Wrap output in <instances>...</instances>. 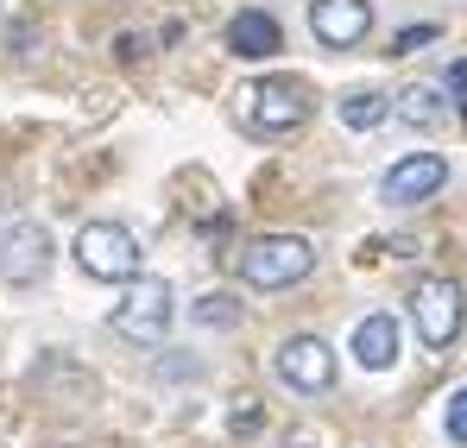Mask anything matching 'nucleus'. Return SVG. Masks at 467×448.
Wrapping results in <instances>:
<instances>
[{
    "mask_svg": "<svg viewBox=\"0 0 467 448\" xmlns=\"http://www.w3.org/2000/svg\"><path fill=\"white\" fill-rule=\"evenodd\" d=\"M171 316H177V297H171L164 278H127V297L114 303V335L152 348V341H164Z\"/></svg>",
    "mask_w": 467,
    "mask_h": 448,
    "instance_id": "obj_4",
    "label": "nucleus"
},
{
    "mask_svg": "<svg viewBox=\"0 0 467 448\" xmlns=\"http://www.w3.org/2000/svg\"><path fill=\"white\" fill-rule=\"evenodd\" d=\"M442 183H449V158H442V151H404L386 177H379V203H386V209H417V203H430Z\"/></svg>",
    "mask_w": 467,
    "mask_h": 448,
    "instance_id": "obj_6",
    "label": "nucleus"
},
{
    "mask_svg": "<svg viewBox=\"0 0 467 448\" xmlns=\"http://www.w3.org/2000/svg\"><path fill=\"white\" fill-rule=\"evenodd\" d=\"M190 322H196V328H240V303H234L228 291H209V297L190 303Z\"/></svg>",
    "mask_w": 467,
    "mask_h": 448,
    "instance_id": "obj_14",
    "label": "nucleus"
},
{
    "mask_svg": "<svg viewBox=\"0 0 467 448\" xmlns=\"http://www.w3.org/2000/svg\"><path fill=\"white\" fill-rule=\"evenodd\" d=\"M45 272H51V234L38 222H13L0 234V285L26 291V285H38Z\"/></svg>",
    "mask_w": 467,
    "mask_h": 448,
    "instance_id": "obj_7",
    "label": "nucleus"
},
{
    "mask_svg": "<svg viewBox=\"0 0 467 448\" xmlns=\"http://www.w3.org/2000/svg\"><path fill=\"white\" fill-rule=\"evenodd\" d=\"M240 120L246 133H265V140H285L310 120V95L297 76H265V82H246L240 89Z\"/></svg>",
    "mask_w": 467,
    "mask_h": 448,
    "instance_id": "obj_2",
    "label": "nucleus"
},
{
    "mask_svg": "<svg viewBox=\"0 0 467 448\" xmlns=\"http://www.w3.org/2000/svg\"><path fill=\"white\" fill-rule=\"evenodd\" d=\"M310 32L328 51H354L373 32V0H316L310 6Z\"/></svg>",
    "mask_w": 467,
    "mask_h": 448,
    "instance_id": "obj_9",
    "label": "nucleus"
},
{
    "mask_svg": "<svg viewBox=\"0 0 467 448\" xmlns=\"http://www.w3.org/2000/svg\"><path fill=\"white\" fill-rule=\"evenodd\" d=\"M436 38H442L436 26H404V32L391 38V57H410V51H423V45H436Z\"/></svg>",
    "mask_w": 467,
    "mask_h": 448,
    "instance_id": "obj_15",
    "label": "nucleus"
},
{
    "mask_svg": "<svg viewBox=\"0 0 467 448\" xmlns=\"http://www.w3.org/2000/svg\"><path fill=\"white\" fill-rule=\"evenodd\" d=\"M354 360L367 373H386L391 360H398V322L391 316H360L354 322Z\"/></svg>",
    "mask_w": 467,
    "mask_h": 448,
    "instance_id": "obj_11",
    "label": "nucleus"
},
{
    "mask_svg": "<svg viewBox=\"0 0 467 448\" xmlns=\"http://www.w3.org/2000/svg\"><path fill=\"white\" fill-rule=\"evenodd\" d=\"M462 285L455 278H417V291H410V322H417V341L423 348H449L455 335H462Z\"/></svg>",
    "mask_w": 467,
    "mask_h": 448,
    "instance_id": "obj_5",
    "label": "nucleus"
},
{
    "mask_svg": "<svg viewBox=\"0 0 467 448\" xmlns=\"http://www.w3.org/2000/svg\"><path fill=\"white\" fill-rule=\"evenodd\" d=\"M449 89H455V114H467V57L449 64Z\"/></svg>",
    "mask_w": 467,
    "mask_h": 448,
    "instance_id": "obj_18",
    "label": "nucleus"
},
{
    "mask_svg": "<svg viewBox=\"0 0 467 448\" xmlns=\"http://www.w3.org/2000/svg\"><path fill=\"white\" fill-rule=\"evenodd\" d=\"M386 114H391V108H386L379 89H354V95H341V127H354V133H373Z\"/></svg>",
    "mask_w": 467,
    "mask_h": 448,
    "instance_id": "obj_13",
    "label": "nucleus"
},
{
    "mask_svg": "<svg viewBox=\"0 0 467 448\" xmlns=\"http://www.w3.org/2000/svg\"><path fill=\"white\" fill-rule=\"evenodd\" d=\"M278 45H285V32H278V19H272V13L246 6V13H234V19H228V51H234V57H246V64H265Z\"/></svg>",
    "mask_w": 467,
    "mask_h": 448,
    "instance_id": "obj_10",
    "label": "nucleus"
},
{
    "mask_svg": "<svg viewBox=\"0 0 467 448\" xmlns=\"http://www.w3.org/2000/svg\"><path fill=\"white\" fill-rule=\"evenodd\" d=\"M259 423H265V411H259L253 398H240V404H234V417H228V430H234V436H253Z\"/></svg>",
    "mask_w": 467,
    "mask_h": 448,
    "instance_id": "obj_16",
    "label": "nucleus"
},
{
    "mask_svg": "<svg viewBox=\"0 0 467 448\" xmlns=\"http://www.w3.org/2000/svg\"><path fill=\"white\" fill-rule=\"evenodd\" d=\"M77 266L88 272V278H101V285H127V278H140V240H133V227L88 222L77 234Z\"/></svg>",
    "mask_w": 467,
    "mask_h": 448,
    "instance_id": "obj_3",
    "label": "nucleus"
},
{
    "mask_svg": "<svg viewBox=\"0 0 467 448\" xmlns=\"http://www.w3.org/2000/svg\"><path fill=\"white\" fill-rule=\"evenodd\" d=\"M398 114H404L417 133H442V127L455 120V108H442V89H436V82H410V89L398 95Z\"/></svg>",
    "mask_w": 467,
    "mask_h": 448,
    "instance_id": "obj_12",
    "label": "nucleus"
},
{
    "mask_svg": "<svg viewBox=\"0 0 467 448\" xmlns=\"http://www.w3.org/2000/svg\"><path fill=\"white\" fill-rule=\"evenodd\" d=\"M316 272V246L304 234H259L246 253H240V278L253 291H291Z\"/></svg>",
    "mask_w": 467,
    "mask_h": 448,
    "instance_id": "obj_1",
    "label": "nucleus"
},
{
    "mask_svg": "<svg viewBox=\"0 0 467 448\" xmlns=\"http://www.w3.org/2000/svg\"><path fill=\"white\" fill-rule=\"evenodd\" d=\"M278 379L291 391H328L335 385V348L322 335H291L278 348Z\"/></svg>",
    "mask_w": 467,
    "mask_h": 448,
    "instance_id": "obj_8",
    "label": "nucleus"
},
{
    "mask_svg": "<svg viewBox=\"0 0 467 448\" xmlns=\"http://www.w3.org/2000/svg\"><path fill=\"white\" fill-rule=\"evenodd\" d=\"M449 443H462L467 448V385L449 398Z\"/></svg>",
    "mask_w": 467,
    "mask_h": 448,
    "instance_id": "obj_17",
    "label": "nucleus"
}]
</instances>
